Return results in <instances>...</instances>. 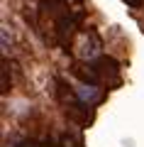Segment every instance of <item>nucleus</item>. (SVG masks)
<instances>
[{
    "mask_svg": "<svg viewBox=\"0 0 144 147\" xmlns=\"http://www.w3.org/2000/svg\"><path fill=\"white\" fill-rule=\"evenodd\" d=\"M100 49H103L100 37L95 34V32H90V34L86 37V42L81 44V57H83V59H95V57L100 54Z\"/></svg>",
    "mask_w": 144,
    "mask_h": 147,
    "instance_id": "obj_2",
    "label": "nucleus"
},
{
    "mask_svg": "<svg viewBox=\"0 0 144 147\" xmlns=\"http://www.w3.org/2000/svg\"><path fill=\"white\" fill-rule=\"evenodd\" d=\"M81 98L83 100H95V98H98V93H95L93 86H83V88H81Z\"/></svg>",
    "mask_w": 144,
    "mask_h": 147,
    "instance_id": "obj_3",
    "label": "nucleus"
},
{
    "mask_svg": "<svg viewBox=\"0 0 144 147\" xmlns=\"http://www.w3.org/2000/svg\"><path fill=\"white\" fill-rule=\"evenodd\" d=\"M127 5H132V7H142L144 5V0H125Z\"/></svg>",
    "mask_w": 144,
    "mask_h": 147,
    "instance_id": "obj_4",
    "label": "nucleus"
},
{
    "mask_svg": "<svg viewBox=\"0 0 144 147\" xmlns=\"http://www.w3.org/2000/svg\"><path fill=\"white\" fill-rule=\"evenodd\" d=\"M81 20H83V12H64L61 17L56 20V39H59V44L61 47H68V42H71V37H73V32L78 30V25H81Z\"/></svg>",
    "mask_w": 144,
    "mask_h": 147,
    "instance_id": "obj_1",
    "label": "nucleus"
}]
</instances>
